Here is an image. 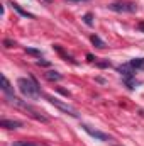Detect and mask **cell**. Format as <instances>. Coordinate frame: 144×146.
<instances>
[{"mask_svg": "<svg viewBox=\"0 0 144 146\" xmlns=\"http://www.w3.org/2000/svg\"><path fill=\"white\" fill-rule=\"evenodd\" d=\"M37 65H39V66H49L51 63H49V61H46V60H37Z\"/></svg>", "mask_w": 144, "mask_h": 146, "instance_id": "16", "label": "cell"}, {"mask_svg": "<svg viewBox=\"0 0 144 146\" xmlns=\"http://www.w3.org/2000/svg\"><path fill=\"white\" fill-rule=\"evenodd\" d=\"M14 146H36V145H31V143H15Z\"/></svg>", "mask_w": 144, "mask_h": 146, "instance_id": "17", "label": "cell"}, {"mask_svg": "<svg viewBox=\"0 0 144 146\" xmlns=\"http://www.w3.org/2000/svg\"><path fill=\"white\" fill-rule=\"evenodd\" d=\"M10 5H12V9L14 10H17L22 17H27V19H34V14H31V12H27V10H24L19 3H15V2H10Z\"/></svg>", "mask_w": 144, "mask_h": 146, "instance_id": "6", "label": "cell"}, {"mask_svg": "<svg viewBox=\"0 0 144 146\" xmlns=\"http://www.w3.org/2000/svg\"><path fill=\"white\" fill-rule=\"evenodd\" d=\"M71 2H81V0H71Z\"/></svg>", "mask_w": 144, "mask_h": 146, "instance_id": "21", "label": "cell"}, {"mask_svg": "<svg viewBox=\"0 0 144 146\" xmlns=\"http://www.w3.org/2000/svg\"><path fill=\"white\" fill-rule=\"evenodd\" d=\"M119 72L124 75V78H131L132 76V66L131 65H122V66H119Z\"/></svg>", "mask_w": 144, "mask_h": 146, "instance_id": "7", "label": "cell"}, {"mask_svg": "<svg viewBox=\"0 0 144 146\" xmlns=\"http://www.w3.org/2000/svg\"><path fill=\"white\" fill-rule=\"evenodd\" d=\"M90 39H92V42H93V44H95L97 48H105V42H104V41H102L100 37L97 36V34H93V36L90 37Z\"/></svg>", "mask_w": 144, "mask_h": 146, "instance_id": "11", "label": "cell"}, {"mask_svg": "<svg viewBox=\"0 0 144 146\" xmlns=\"http://www.w3.org/2000/svg\"><path fill=\"white\" fill-rule=\"evenodd\" d=\"M2 90H3L5 94H9V95H10V92H12V87H10V82L7 80V76H5V75H2Z\"/></svg>", "mask_w": 144, "mask_h": 146, "instance_id": "9", "label": "cell"}, {"mask_svg": "<svg viewBox=\"0 0 144 146\" xmlns=\"http://www.w3.org/2000/svg\"><path fill=\"white\" fill-rule=\"evenodd\" d=\"M42 2H48V3H51V2H53V0H42Z\"/></svg>", "mask_w": 144, "mask_h": 146, "instance_id": "20", "label": "cell"}, {"mask_svg": "<svg viewBox=\"0 0 144 146\" xmlns=\"http://www.w3.org/2000/svg\"><path fill=\"white\" fill-rule=\"evenodd\" d=\"M108 9L114 10V12H127V14H132V12L137 10V5L134 2H114V3L108 5Z\"/></svg>", "mask_w": 144, "mask_h": 146, "instance_id": "2", "label": "cell"}, {"mask_svg": "<svg viewBox=\"0 0 144 146\" xmlns=\"http://www.w3.org/2000/svg\"><path fill=\"white\" fill-rule=\"evenodd\" d=\"M3 46H5V48H14V46H15V41H10V39H5V41H3Z\"/></svg>", "mask_w": 144, "mask_h": 146, "instance_id": "15", "label": "cell"}, {"mask_svg": "<svg viewBox=\"0 0 144 146\" xmlns=\"http://www.w3.org/2000/svg\"><path fill=\"white\" fill-rule=\"evenodd\" d=\"M17 87L29 99H34V97L39 95V85H37V82L34 78H19L17 80Z\"/></svg>", "mask_w": 144, "mask_h": 146, "instance_id": "1", "label": "cell"}, {"mask_svg": "<svg viewBox=\"0 0 144 146\" xmlns=\"http://www.w3.org/2000/svg\"><path fill=\"white\" fill-rule=\"evenodd\" d=\"M87 58H88V61H90V63H93V61L97 60V58H93V54H87Z\"/></svg>", "mask_w": 144, "mask_h": 146, "instance_id": "18", "label": "cell"}, {"mask_svg": "<svg viewBox=\"0 0 144 146\" xmlns=\"http://www.w3.org/2000/svg\"><path fill=\"white\" fill-rule=\"evenodd\" d=\"M129 65L136 70H144V58H134Z\"/></svg>", "mask_w": 144, "mask_h": 146, "instance_id": "8", "label": "cell"}, {"mask_svg": "<svg viewBox=\"0 0 144 146\" xmlns=\"http://www.w3.org/2000/svg\"><path fill=\"white\" fill-rule=\"evenodd\" d=\"M95 65L98 68H110V61L108 60H105V61H95Z\"/></svg>", "mask_w": 144, "mask_h": 146, "instance_id": "14", "label": "cell"}, {"mask_svg": "<svg viewBox=\"0 0 144 146\" xmlns=\"http://www.w3.org/2000/svg\"><path fill=\"white\" fill-rule=\"evenodd\" d=\"M46 99L54 106V107H58L59 110H63V112H66V114H70L71 117H78V112L73 109L71 106H68V104H65V102H61V100H58V99H54V97H49V95H46Z\"/></svg>", "mask_w": 144, "mask_h": 146, "instance_id": "3", "label": "cell"}, {"mask_svg": "<svg viewBox=\"0 0 144 146\" xmlns=\"http://www.w3.org/2000/svg\"><path fill=\"white\" fill-rule=\"evenodd\" d=\"M81 127L85 129V133H87V134H90V136H92V138H95V139H100V141H107V139H108V134L102 133V131H98V129L90 127L88 124H83Z\"/></svg>", "mask_w": 144, "mask_h": 146, "instance_id": "4", "label": "cell"}, {"mask_svg": "<svg viewBox=\"0 0 144 146\" xmlns=\"http://www.w3.org/2000/svg\"><path fill=\"white\" fill-rule=\"evenodd\" d=\"M83 21H85V24H87V26H93V15H92L90 12L83 15Z\"/></svg>", "mask_w": 144, "mask_h": 146, "instance_id": "13", "label": "cell"}, {"mask_svg": "<svg viewBox=\"0 0 144 146\" xmlns=\"http://www.w3.org/2000/svg\"><path fill=\"white\" fill-rule=\"evenodd\" d=\"M46 78H48V80H51V82H59V80L63 78V75H61V73H58V72H53V70H51V72L46 73Z\"/></svg>", "mask_w": 144, "mask_h": 146, "instance_id": "10", "label": "cell"}, {"mask_svg": "<svg viewBox=\"0 0 144 146\" xmlns=\"http://www.w3.org/2000/svg\"><path fill=\"white\" fill-rule=\"evenodd\" d=\"M0 126L5 127V129H17V127L22 126V122H20V121H9V119H3V121H0Z\"/></svg>", "mask_w": 144, "mask_h": 146, "instance_id": "5", "label": "cell"}, {"mask_svg": "<svg viewBox=\"0 0 144 146\" xmlns=\"http://www.w3.org/2000/svg\"><path fill=\"white\" fill-rule=\"evenodd\" d=\"M26 53L27 54H31V56H36V58H41V51L39 49H36V48H26Z\"/></svg>", "mask_w": 144, "mask_h": 146, "instance_id": "12", "label": "cell"}, {"mask_svg": "<svg viewBox=\"0 0 144 146\" xmlns=\"http://www.w3.org/2000/svg\"><path fill=\"white\" fill-rule=\"evenodd\" d=\"M139 29H141V31H144V22H139Z\"/></svg>", "mask_w": 144, "mask_h": 146, "instance_id": "19", "label": "cell"}]
</instances>
